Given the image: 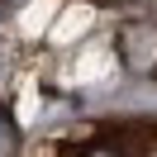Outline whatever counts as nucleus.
<instances>
[{"label":"nucleus","instance_id":"nucleus-1","mask_svg":"<svg viewBox=\"0 0 157 157\" xmlns=\"http://www.w3.org/2000/svg\"><path fill=\"white\" fill-rule=\"evenodd\" d=\"M52 157H157V133H138V138H114V133H86L62 143Z\"/></svg>","mask_w":157,"mask_h":157}]
</instances>
